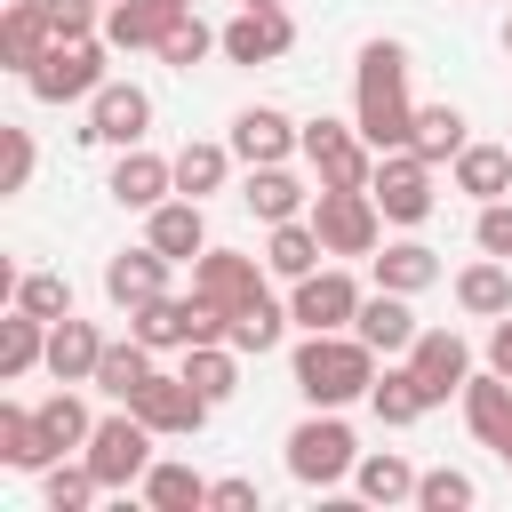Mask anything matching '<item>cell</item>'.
Instances as JSON below:
<instances>
[{
	"label": "cell",
	"instance_id": "cell-1",
	"mask_svg": "<svg viewBox=\"0 0 512 512\" xmlns=\"http://www.w3.org/2000/svg\"><path fill=\"white\" fill-rule=\"evenodd\" d=\"M352 128L376 152H400L416 136V104H408V48L400 40H368L360 72H352Z\"/></svg>",
	"mask_w": 512,
	"mask_h": 512
},
{
	"label": "cell",
	"instance_id": "cell-2",
	"mask_svg": "<svg viewBox=\"0 0 512 512\" xmlns=\"http://www.w3.org/2000/svg\"><path fill=\"white\" fill-rule=\"evenodd\" d=\"M376 344H360L352 328H304V344H296V392L312 400V408H344V400H368V384H376Z\"/></svg>",
	"mask_w": 512,
	"mask_h": 512
},
{
	"label": "cell",
	"instance_id": "cell-3",
	"mask_svg": "<svg viewBox=\"0 0 512 512\" xmlns=\"http://www.w3.org/2000/svg\"><path fill=\"white\" fill-rule=\"evenodd\" d=\"M312 232H320L328 256H376L384 208H376L368 184H320V192H312Z\"/></svg>",
	"mask_w": 512,
	"mask_h": 512
},
{
	"label": "cell",
	"instance_id": "cell-4",
	"mask_svg": "<svg viewBox=\"0 0 512 512\" xmlns=\"http://www.w3.org/2000/svg\"><path fill=\"white\" fill-rule=\"evenodd\" d=\"M104 56H112V40L104 32H80V40H56L32 72H24V88L40 96V104H88L96 88H104Z\"/></svg>",
	"mask_w": 512,
	"mask_h": 512
},
{
	"label": "cell",
	"instance_id": "cell-5",
	"mask_svg": "<svg viewBox=\"0 0 512 512\" xmlns=\"http://www.w3.org/2000/svg\"><path fill=\"white\" fill-rule=\"evenodd\" d=\"M352 464H360V440H352V424H344L336 408H312V416L288 432V472H296L304 488H336V480H352Z\"/></svg>",
	"mask_w": 512,
	"mask_h": 512
},
{
	"label": "cell",
	"instance_id": "cell-6",
	"mask_svg": "<svg viewBox=\"0 0 512 512\" xmlns=\"http://www.w3.org/2000/svg\"><path fill=\"white\" fill-rule=\"evenodd\" d=\"M152 424L136 416V408H120V416H96V432H88V464H96V480H104V496L112 488H144V472H152Z\"/></svg>",
	"mask_w": 512,
	"mask_h": 512
},
{
	"label": "cell",
	"instance_id": "cell-7",
	"mask_svg": "<svg viewBox=\"0 0 512 512\" xmlns=\"http://www.w3.org/2000/svg\"><path fill=\"white\" fill-rule=\"evenodd\" d=\"M368 192H376V208H384V224H424L432 216V160L416 152V144H400V152H376V176H368Z\"/></svg>",
	"mask_w": 512,
	"mask_h": 512
},
{
	"label": "cell",
	"instance_id": "cell-8",
	"mask_svg": "<svg viewBox=\"0 0 512 512\" xmlns=\"http://www.w3.org/2000/svg\"><path fill=\"white\" fill-rule=\"evenodd\" d=\"M304 160L320 184H368L376 176V144L344 120H304Z\"/></svg>",
	"mask_w": 512,
	"mask_h": 512
},
{
	"label": "cell",
	"instance_id": "cell-9",
	"mask_svg": "<svg viewBox=\"0 0 512 512\" xmlns=\"http://www.w3.org/2000/svg\"><path fill=\"white\" fill-rule=\"evenodd\" d=\"M296 296H288V320L296 328H352L360 320V280L352 272H336V264H320V272H304V280H288Z\"/></svg>",
	"mask_w": 512,
	"mask_h": 512
},
{
	"label": "cell",
	"instance_id": "cell-10",
	"mask_svg": "<svg viewBox=\"0 0 512 512\" xmlns=\"http://www.w3.org/2000/svg\"><path fill=\"white\" fill-rule=\"evenodd\" d=\"M144 128H152V96L136 80H104L88 96V128H80L88 144H120L128 152V144H144Z\"/></svg>",
	"mask_w": 512,
	"mask_h": 512
},
{
	"label": "cell",
	"instance_id": "cell-11",
	"mask_svg": "<svg viewBox=\"0 0 512 512\" xmlns=\"http://www.w3.org/2000/svg\"><path fill=\"white\" fill-rule=\"evenodd\" d=\"M400 360L416 368V384H424V400H432V408H440L448 392H464V384H472V344H464L456 328H424Z\"/></svg>",
	"mask_w": 512,
	"mask_h": 512
},
{
	"label": "cell",
	"instance_id": "cell-12",
	"mask_svg": "<svg viewBox=\"0 0 512 512\" xmlns=\"http://www.w3.org/2000/svg\"><path fill=\"white\" fill-rule=\"evenodd\" d=\"M128 408H136L160 440H192V432L208 424V408H216V400H200V392H192V376H160V368H152V384H144Z\"/></svg>",
	"mask_w": 512,
	"mask_h": 512
},
{
	"label": "cell",
	"instance_id": "cell-13",
	"mask_svg": "<svg viewBox=\"0 0 512 512\" xmlns=\"http://www.w3.org/2000/svg\"><path fill=\"white\" fill-rule=\"evenodd\" d=\"M256 288H264V256H240V248H200L192 256V296H208L216 312H240Z\"/></svg>",
	"mask_w": 512,
	"mask_h": 512
},
{
	"label": "cell",
	"instance_id": "cell-14",
	"mask_svg": "<svg viewBox=\"0 0 512 512\" xmlns=\"http://www.w3.org/2000/svg\"><path fill=\"white\" fill-rule=\"evenodd\" d=\"M288 48H296L288 8H240V16L224 24V56H232V64H280Z\"/></svg>",
	"mask_w": 512,
	"mask_h": 512
},
{
	"label": "cell",
	"instance_id": "cell-15",
	"mask_svg": "<svg viewBox=\"0 0 512 512\" xmlns=\"http://www.w3.org/2000/svg\"><path fill=\"white\" fill-rule=\"evenodd\" d=\"M232 152L248 160V168H272V160H288V152H304V128L280 112V104H248L240 120H232Z\"/></svg>",
	"mask_w": 512,
	"mask_h": 512
},
{
	"label": "cell",
	"instance_id": "cell-16",
	"mask_svg": "<svg viewBox=\"0 0 512 512\" xmlns=\"http://www.w3.org/2000/svg\"><path fill=\"white\" fill-rule=\"evenodd\" d=\"M144 240L168 256V264H192L200 248H208V216H200V200H184V192H168L160 208H144Z\"/></svg>",
	"mask_w": 512,
	"mask_h": 512
},
{
	"label": "cell",
	"instance_id": "cell-17",
	"mask_svg": "<svg viewBox=\"0 0 512 512\" xmlns=\"http://www.w3.org/2000/svg\"><path fill=\"white\" fill-rule=\"evenodd\" d=\"M48 48H56L48 0H8V8H0V64H8V72H32Z\"/></svg>",
	"mask_w": 512,
	"mask_h": 512
},
{
	"label": "cell",
	"instance_id": "cell-18",
	"mask_svg": "<svg viewBox=\"0 0 512 512\" xmlns=\"http://www.w3.org/2000/svg\"><path fill=\"white\" fill-rule=\"evenodd\" d=\"M120 208H160L168 192H176V160H160V152H144V144H128L120 160H112V184H104Z\"/></svg>",
	"mask_w": 512,
	"mask_h": 512
},
{
	"label": "cell",
	"instance_id": "cell-19",
	"mask_svg": "<svg viewBox=\"0 0 512 512\" xmlns=\"http://www.w3.org/2000/svg\"><path fill=\"white\" fill-rule=\"evenodd\" d=\"M104 296L120 304V312H136V304H152V296H168V256L144 240V248H120L112 264H104Z\"/></svg>",
	"mask_w": 512,
	"mask_h": 512
},
{
	"label": "cell",
	"instance_id": "cell-20",
	"mask_svg": "<svg viewBox=\"0 0 512 512\" xmlns=\"http://www.w3.org/2000/svg\"><path fill=\"white\" fill-rule=\"evenodd\" d=\"M112 336H96V320H48V376L56 384H96V360H104Z\"/></svg>",
	"mask_w": 512,
	"mask_h": 512
},
{
	"label": "cell",
	"instance_id": "cell-21",
	"mask_svg": "<svg viewBox=\"0 0 512 512\" xmlns=\"http://www.w3.org/2000/svg\"><path fill=\"white\" fill-rule=\"evenodd\" d=\"M352 336H360V344H376V352L392 360V352H408L424 328H416V312H408V296H400V288H376V296H360Z\"/></svg>",
	"mask_w": 512,
	"mask_h": 512
},
{
	"label": "cell",
	"instance_id": "cell-22",
	"mask_svg": "<svg viewBox=\"0 0 512 512\" xmlns=\"http://www.w3.org/2000/svg\"><path fill=\"white\" fill-rule=\"evenodd\" d=\"M464 424H472L480 448L504 456V448H512V376H496V368L472 376V384H464Z\"/></svg>",
	"mask_w": 512,
	"mask_h": 512
},
{
	"label": "cell",
	"instance_id": "cell-23",
	"mask_svg": "<svg viewBox=\"0 0 512 512\" xmlns=\"http://www.w3.org/2000/svg\"><path fill=\"white\" fill-rule=\"evenodd\" d=\"M280 336H288V304H272L264 288H256V296H248V304H240V312L224 320V344H232L240 360H264V352H272Z\"/></svg>",
	"mask_w": 512,
	"mask_h": 512
},
{
	"label": "cell",
	"instance_id": "cell-24",
	"mask_svg": "<svg viewBox=\"0 0 512 512\" xmlns=\"http://www.w3.org/2000/svg\"><path fill=\"white\" fill-rule=\"evenodd\" d=\"M176 16H184L176 0H112V8H104V40H112V48H160V32H168Z\"/></svg>",
	"mask_w": 512,
	"mask_h": 512
},
{
	"label": "cell",
	"instance_id": "cell-25",
	"mask_svg": "<svg viewBox=\"0 0 512 512\" xmlns=\"http://www.w3.org/2000/svg\"><path fill=\"white\" fill-rule=\"evenodd\" d=\"M240 200H248V216H256V224H288V216H304V184L288 176V160H272V168H248Z\"/></svg>",
	"mask_w": 512,
	"mask_h": 512
},
{
	"label": "cell",
	"instance_id": "cell-26",
	"mask_svg": "<svg viewBox=\"0 0 512 512\" xmlns=\"http://www.w3.org/2000/svg\"><path fill=\"white\" fill-rule=\"evenodd\" d=\"M320 232H312V216H288V224H272V240H264V272L272 280H304V272H320Z\"/></svg>",
	"mask_w": 512,
	"mask_h": 512
},
{
	"label": "cell",
	"instance_id": "cell-27",
	"mask_svg": "<svg viewBox=\"0 0 512 512\" xmlns=\"http://www.w3.org/2000/svg\"><path fill=\"white\" fill-rule=\"evenodd\" d=\"M456 304H464L472 320H504V312H512V264H504V256L464 264V272H456Z\"/></svg>",
	"mask_w": 512,
	"mask_h": 512
},
{
	"label": "cell",
	"instance_id": "cell-28",
	"mask_svg": "<svg viewBox=\"0 0 512 512\" xmlns=\"http://www.w3.org/2000/svg\"><path fill=\"white\" fill-rule=\"evenodd\" d=\"M0 464H16V472H48V464H56V448H48V432H40V408L0 400Z\"/></svg>",
	"mask_w": 512,
	"mask_h": 512
},
{
	"label": "cell",
	"instance_id": "cell-29",
	"mask_svg": "<svg viewBox=\"0 0 512 512\" xmlns=\"http://www.w3.org/2000/svg\"><path fill=\"white\" fill-rule=\"evenodd\" d=\"M376 264V288H400V296H424L432 280H440V248H424V240H392L384 256H368Z\"/></svg>",
	"mask_w": 512,
	"mask_h": 512
},
{
	"label": "cell",
	"instance_id": "cell-30",
	"mask_svg": "<svg viewBox=\"0 0 512 512\" xmlns=\"http://www.w3.org/2000/svg\"><path fill=\"white\" fill-rule=\"evenodd\" d=\"M368 408H376V424H384V432H408V424H416V416H424L432 400H424V384H416V368L400 360V368H384V376L368 384Z\"/></svg>",
	"mask_w": 512,
	"mask_h": 512
},
{
	"label": "cell",
	"instance_id": "cell-31",
	"mask_svg": "<svg viewBox=\"0 0 512 512\" xmlns=\"http://www.w3.org/2000/svg\"><path fill=\"white\" fill-rule=\"evenodd\" d=\"M448 168H456V192H472V200H504L512 192V144H464Z\"/></svg>",
	"mask_w": 512,
	"mask_h": 512
},
{
	"label": "cell",
	"instance_id": "cell-32",
	"mask_svg": "<svg viewBox=\"0 0 512 512\" xmlns=\"http://www.w3.org/2000/svg\"><path fill=\"white\" fill-rule=\"evenodd\" d=\"M352 488H360L368 504H416V464L392 456V448H376V456L352 464Z\"/></svg>",
	"mask_w": 512,
	"mask_h": 512
},
{
	"label": "cell",
	"instance_id": "cell-33",
	"mask_svg": "<svg viewBox=\"0 0 512 512\" xmlns=\"http://www.w3.org/2000/svg\"><path fill=\"white\" fill-rule=\"evenodd\" d=\"M232 160H240L232 144H208V136H200V144H184V152H176V192H184V200H208V192H224Z\"/></svg>",
	"mask_w": 512,
	"mask_h": 512
},
{
	"label": "cell",
	"instance_id": "cell-34",
	"mask_svg": "<svg viewBox=\"0 0 512 512\" xmlns=\"http://www.w3.org/2000/svg\"><path fill=\"white\" fill-rule=\"evenodd\" d=\"M32 368H48V320L8 312V320H0V376L16 384V376H32Z\"/></svg>",
	"mask_w": 512,
	"mask_h": 512
},
{
	"label": "cell",
	"instance_id": "cell-35",
	"mask_svg": "<svg viewBox=\"0 0 512 512\" xmlns=\"http://www.w3.org/2000/svg\"><path fill=\"white\" fill-rule=\"evenodd\" d=\"M144 384H152V344H136V336H128V344H104V360H96V392H112V400L128 408Z\"/></svg>",
	"mask_w": 512,
	"mask_h": 512
},
{
	"label": "cell",
	"instance_id": "cell-36",
	"mask_svg": "<svg viewBox=\"0 0 512 512\" xmlns=\"http://www.w3.org/2000/svg\"><path fill=\"white\" fill-rule=\"evenodd\" d=\"M184 376H192L200 400L224 408V400L240 392V352H232V344H184Z\"/></svg>",
	"mask_w": 512,
	"mask_h": 512
},
{
	"label": "cell",
	"instance_id": "cell-37",
	"mask_svg": "<svg viewBox=\"0 0 512 512\" xmlns=\"http://www.w3.org/2000/svg\"><path fill=\"white\" fill-rule=\"evenodd\" d=\"M40 432H48V448H56V456H72V448H88L96 416L80 408V392H72V384H56V392L40 400Z\"/></svg>",
	"mask_w": 512,
	"mask_h": 512
},
{
	"label": "cell",
	"instance_id": "cell-38",
	"mask_svg": "<svg viewBox=\"0 0 512 512\" xmlns=\"http://www.w3.org/2000/svg\"><path fill=\"white\" fill-rule=\"evenodd\" d=\"M208 488H216V480H200L192 464H152V472H144V504H152V512H200Z\"/></svg>",
	"mask_w": 512,
	"mask_h": 512
},
{
	"label": "cell",
	"instance_id": "cell-39",
	"mask_svg": "<svg viewBox=\"0 0 512 512\" xmlns=\"http://www.w3.org/2000/svg\"><path fill=\"white\" fill-rule=\"evenodd\" d=\"M216 48H224V32H208V24H200V8H184V16L160 32V48H152V56H160V64H176V72H192V64H208Z\"/></svg>",
	"mask_w": 512,
	"mask_h": 512
},
{
	"label": "cell",
	"instance_id": "cell-40",
	"mask_svg": "<svg viewBox=\"0 0 512 512\" xmlns=\"http://www.w3.org/2000/svg\"><path fill=\"white\" fill-rule=\"evenodd\" d=\"M408 144L440 168V160H456L472 136H464V112H456V104H416V136H408Z\"/></svg>",
	"mask_w": 512,
	"mask_h": 512
},
{
	"label": "cell",
	"instance_id": "cell-41",
	"mask_svg": "<svg viewBox=\"0 0 512 512\" xmlns=\"http://www.w3.org/2000/svg\"><path fill=\"white\" fill-rule=\"evenodd\" d=\"M40 496H48V512H88L96 496H104V480H96V464L80 456V464H48V480H40Z\"/></svg>",
	"mask_w": 512,
	"mask_h": 512
},
{
	"label": "cell",
	"instance_id": "cell-42",
	"mask_svg": "<svg viewBox=\"0 0 512 512\" xmlns=\"http://www.w3.org/2000/svg\"><path fill=\"white\" fill-rule=\"evenodd\" d=\"M16 312L64 320V312H72V280H64V272H24V280H16Z\"/></svg>",
	"mask_w": 512,
	"mask_h": 512
},
{
	"label": "cell",
	"instance_id": "cell-43",
	"mask_svg": "<svg viewBox=\"0 0 512 512\" xmlns=\"http://www.w3.org/2000/svg\"><path fill=\"white\" fill-rule=\"evenodd\" d=\"M480 488H472V472H456V464H440V472H416V504L424 512H464Z\"/></svg>",
	"mask_w": 512,
	"mask_h": 512
},
{
	"label": "cell",
	"instance_id": "cell-44",
	"mask_svg": "<svg viewBox=\"0 0 512 512\" xmlns=\"http://www.w3.org/2000/svg\"><path fill=\"white\" fill-rule=\"evenodd\" d=\"M32 168H40L32 128H0V192H24V184H32Z\"/></svg>",
	"mask_w": 512,
	"mask_h": 512
},
{
	"label": "cell",
	"instance_id": "cell-45",
	"mask_svg": "<svg viewBox=\"0 0 512 512\" xmlns=\"http://www.w3.org/2000/svg\"><path fill=\"white\" fill-rule=\"evenodd\" d=\"M472 240H480V256H504V264H512V200H480Z\"/></svg>",
	"mask_w": 512,
	"mask_h": 512
},
{
	"label": "cell",
	"instance_id": "cell-46",
	"mask_svg": "<svg viewBox=\"0 0 512 512\" xmlns=\"http://www.w3.org/2000/svg\"><path fill=\"white\" fill-rule=\"evenodd\" d=\"M208 504H216V512H256L264 496H256V480H240V472H232V480H216V488H208Z\"/></svg>",
	"mask_w": 512,
	"mask_h": 512
},
{
	"label": "cell",
	"instance_id": "cell-47",
	"mask_svg": "<svg viewBox=\"0 0 512 512\" xmlns=\"http://www.w3.org/2000/svg\"><path fill=\"white\" fill-rule=\"evenodd\" d=\"M488 368H496V376H512V312H504V320H488Z\"/></svg>",
	"mask_w": 512,
	"mask_h": 512
},
{
	"label": "cell",
	"instance_id": "cell-48",
	"mask_svg": "<svg viewBox=\"0 0 512 512\" xmlns=\"http://www.w3.org/2000/svg\"><path fill=\"white\" fill-rule=\"evenodd\" d=\"M240 8H288V0H240Z\"/></svg>",
	"mask_w": 512,
	"mask_h": 512
},
{
	"label": "cell",
	"instance_id": "cell-49",
	"mask_svg": "<svg viewBox=\"0 0 512 512\" xmlns=\"http://www.w3.org/2000/svg\"><path fill=\"white\" fill-rule=\"evenodd\" d=\"M504 48H512V24H504Z\"/></svg>",
	"mask_w": 512,
	"mask_h": 512
},
{
	"label": "cell",
	"instance_id": "cell-50",
	"mask_svg": "<svg viewBox=\"0 0 512 512\" xmlns=\"http://www.w3.org/2000/svg\"><path fill=\"white\" fill-rule=\"evenodd\" d=\"M176 8H192V0H176Z\"/></svg>",
	"mask_w": 512,
	"mask_h": 512
},
{
	"label": "cell",
	"instance_id": "cell-51",
	"mask_svg": "<svg viewBox=\"0 0 512 512\" xmlns=\"http://www.w3.org/2000/svg\"><path fill=\"white\" fill-rule=\"evenodd\" d=\"M504 464H512V448H504Z\"/></svg>",
	"mask_w": 512,
	"mask_h": 512
},
{
	"label": "cell",
	"instance_id": "cell-52",
	"mask_svg": "<svg viewBox=\"0 0 512 512\" xmlns=\"http://www.w3.org/2000/svg\"><path fill=\"white\" fill-rule=\"evenodd\" d=\"M104 8H112V0H104Z\"/></svg>",
	"mask_w": 512,
	"mask_h": 512
}]
</instances>
